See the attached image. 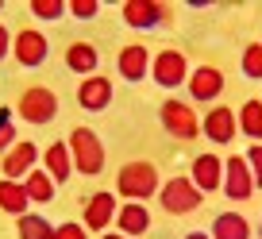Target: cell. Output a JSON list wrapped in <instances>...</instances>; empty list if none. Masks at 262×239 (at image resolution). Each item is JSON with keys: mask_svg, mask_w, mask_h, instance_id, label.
Here are the masks:
<instances>
[{"mask_svg": "<svg viewBox=\"0 0 262 239\" xmlns=\"http://www.w3.org/2000/svg\"><path fill=\"white\" fill-rule=\"evenodd\" d=\"M16 112H19V120H27V124H50L58 116L54 89H47V85H27V89L19 93V100H16Z\"/></svg>", "mask_w": 262, "mask_h": 239, "instance_id": "obj_4", "label": "cell"}, {"mask_svg": "<svg viewBox=\"0 0 262 239\" xmlns=\"http://www.w3.org/2000/svg\"><path fill=\"white\" fill-rule=\"evenodd\" d=\"M224 193H228V201H235V205H243V201L254 197V178H251V166H247L243 155H231L228 162H224Z\"/></svg>", "mask_w": 262, "mask_h": 239, "instance_id": "obj_8", "label": "cell"}, {"mask_svg": "<svg viewBox=\"0 0 262 239\" xmlns=\"http://www.w3.org/2000/svg\"><path fill=\"white\" fill-rule=\"evenodd\" d=\"M100 239H127V235H123V231H104Z\"/></svg>", "mask_w": 262, "mask_h": 239, "instance_id": "obj_33", "label": "cell"}, {"mask_svg": "<svg viewBox=\"0 0 262 239\" xmlns=\"http://www.w3.org/2000/svg\"><path fill=\"white\" fill-rule=\"evenodd\" d=\"M85 231H89L85 224H74V220H70V224H58V228H54V239H89Z\"/></svg>", "mask_w": 262, "mask_h": 239, "instance_id": "obj_29", "label": "cell"}, {"mask_svg": "<svg viewBox=\"0 0 262 239\" xmlns=\"http://www.w3.org/2000/svg\"><path fill=\"white\" fill-rule=\"evenodd\" d=\"M35 162H39V147H35V143H27V139H19L8 155L0 158V173H4V178H12V182H19V178H27V173L35 170Z\"/></svg>", "mask_w": 262, "mask_h": 239, "instance_id": "obj_12", "label": "cell"}, {"mask_svg": "<svg viewBox=\"0 0 262 239\" xmlns=\"http://www.w3.org/2000/svg\"><path fill=\"white\" fill-rule=\"evenodd\" d=\"M123 24L127 27H143V31H158L173 19L170 4H158V0H127L123 4Z\"/></svg>", "mask_w": 262, "mask_h": 239, "instance_id": "obj_5", "label": "cell"}, {"mask_svg": "<svg viewBox=\"0 0 262 239\" xmlns=\"http://www.w3.org/2000/svg\"><path fill=\"white\" fill-rule=\"evenodd\" d=\"M116 189H120V197H127V201L158 197L162 182H158L155 162H127V166H120V173H116Z\"/></svg>", "mask_w": 262, "mask_h": 239, "instance_id": "obj_1", "label": "cell"}, {"mask_svg": "<svg viewBox=\"0 0 262 239\" xmlns=\"http://www.w3.org/2000/svg\"><path fill=\"white\" fill-rule=\"evenodd\" d=\"M201 132H205V139L216 143V147H231V139L239 135V116L231 112L228 104H216L212 112L201 120Z\"/></svg>", "mask_w": 262, "mask_h": 239, "instance_id": "obj_9", "label": "cell"}, {"mask_svg": "<svg viewBox=\"0 0 262 239\" xmlns=\"http://www.w3.org/2000/svg\"><path fill=\"white\" fill-rule=\"evenodd\" d=\"M97 12H100L97 0H74V4H70V16L74 19H93Z\"/></svg>", "mask_w": 262, "mask_h": 239, "instance_id": "obj_28", "label": "cell"}, {"mask_svg": "<svg viewBox=\"0 0 262 239\" xmlns=\"http://www.w3.org/2000/svg\"><path fill=\"white\" fill-rule=\"evenodd\" d=\"M66 66L74 70V74H81V77H93L97 66H100L97 47H93V42H70V47H66Z\"/></svg>", "mask_w": 262, "mask_h": 239, "instance_id": "obj_19", "label": "cell"}, {"mask_svg": "<svg viewBox=\"0 0 262 239\" xmlns=\"http://www.w3.org/2000/svg\"><path fill=\"white\" fill-rule=\"evenodd\" d=\"M212 239H251V224L243 220L239 212H220L212 220Z\"/></svg>", "mask_w": 262, "mask_h": 239, "instance_id": "obj_22", "label": "cell"}, {"mask_svg": "<svg viewBox=\"0 0 262 239\" xmlns=\"http://www.w3.org/2000/svg\"><path fill=\"white\" fill-rule=\"evenodd\" d=\"M247 166H251V178H254V189H262V143H251L247 150Z\"/></svg>", "mask_w": 262, "mask_h": 239, "instance_id": "obj_27", "label": "cell"}, {"mask_svg": "<svg viewBox=\"0 0 262 239\" xmlns=\"http://www.w3.org/2000/svg\"><path fill=\"white\" fill-rule=\"evenodd\" d=\"M70 155H74V170L77 173H100L104 170V143H100V135L93 132V127H74L70 132Z\"/></svg>", "mask_w": 262, "mask_h": 239, "instance_id": "obj_2", "label": "cell"}, {"mask_svg": "<svg viewBox=\"0 0 262 239\" xmlns=\"http://www.w3.org/2000/svg\"><path fill=\"white\" fill-rule=\"evenodd\" d=\"M42 170L54 178V182H70V173H74V155H70V143H50L42 150Z\"/></svg>", "mask_w": 262, "mask_h": 239, "instance_id": "obj_18", "label": "cell"}, {"mask_svg": "<svg viewBox=\"0 0 262 239\" xmlns=\"http://www.w3.org/2000/svg\"><path fill=\"white\" fill-rule=\"evenodd\" d=\"M189 97L201 100V104H212L216 97L224 93V74L216 66H196L193 74H189Z\"/></svg>", "mask_w": 262, "mask_h": 239, "instance_id": "obj_14", "label": "cell"}, {"mask_svg": "<svg viewBox=\"0 0 262 239\" xmlns=\"http://www.w3.org/2000/svg\"><path fill=\"white\" fill-rule=\"evenodd\" d=\"M19 228V239H54V224H47V216L39 212H24L16 220Z\"/></svg>", "mask_w": 262, "mask_h": 239, "instance_id": "obj_24", "label": "cell"}, {"mask_svg": "<svg viewBox=\"0 0 262 239\" xmlns=\"http://www.w3.org/2000/svg\"><path fill=\"white\" fill-rule=\"evenodd\" d=\"M85 228L89 231H100L104 235L108 231V224L116 220V212H120V205H116V193H108V189H100V193H93L89 201H85Z\"/></svg>", "mask_w": 262, "mask_h": 239, "instance_id": "obj_11", "label": "cell"}, {"mask_svg": "<svg viewBox=\"0 0 262 239\" xmlns=\"http://www.w3.org/2000/svg\"><path fill=\"white\" fill-rule=\"evenodd\" d=\"M201 201H205V193L196 189L193 178H170V182H162V189H158V205L166 208L170 216H189L201 208Z\"/></svg>", "mask_w": 262, "mask_h": 239, "instance_id": "obj_3", "label": "cell"}, {"mask_svg": "<svg viewBox=\"0 0 262 239\" xmlns=\"http://www.w3.org/2000/svg\"><path fill=\"white\" fill-rule=\"evenodd\" d=\"M243 77L262 81V42H247L243 47Z\"/></svg>", "mask_w": 262, "mask_h": 239, "instance_id": "obj_25", "label": "cell"}, {"mask_svg": "<svg viewBox=\"0 0 262 239\" xmlns=\"http://www.w3.org/2000/svg\"><path fill=\"white\" fill-rule=\"evenodd\" d=\"M0 8H4V0H0Z\"/></svg>", "mask_w": 262, "mask_h": 239, "instance_id": "obj_35", "label": "cell"}, {"mask_svg": "<svg viewBox=\"0 0 262 239\" xmlns=\"http://www.w3.org/2000/svg\"><path fill=\"white\" fill-rule=\"evenodd\" d=\"M8 50H12V31H8L4 24H0V62L8 58Z\"/></svg>", "mask_w": 262, "mask_h": 239, "instance_id": "obj_30", "label": "cell"}, {"mask_svg": "<svg viewBox=\"0 0 262 239\" xmlns=\"http://www.w3.org/2000/svg\"><path fill=\"white\" fill-rule=\"evenodd\" d=\"M12 47H16V62L19 66H42L50 54V42L47 35L39 31V27H24V31H16V39H12Z\"/></svg>", "mask_w": 262, "mask_h": 239, "instance_id": "obj_10", "label": "cell"}, {"mask_svg": "<svg viewBox=\"0 0 262 239\" xmlns=\"http://www.w3.org/2000/svg\"><path fill=\"white\" fill-rule=\"evenodd\" d=\"M235 116H239V132H243L247 139L262 143V100H247Z\"/></svg>", "mask_w": 262, "mask_h": 239, "instance_id": "obj_23", "label": "cell"}, {"mask_svg": "<svg viewBox=\"0 0 262 239\" xmlns=\"http://www.w3.org/2000/svg\"><path fill=\"white\" fill-rule=\"evenodd\" d=\"M258 235H262V224H258Z\"/></svg>", "mask_w": 262, "mask_h": 239, "instance_id": "obj_34", "label": "cell"}, {"mask_svg": "<svg viewBox=\"0 0 262 239\" xmlns=\"http://www.w3.org/2000/svg\"><path fill=\"white\" fill-rule=\"evenodd\" d=\"M27 205H31V197H27L24 182H12V178H4L0 182V212H12L19 220V216L27 212Z\"/></svg>", "mask_w": 262, "mask_h": 239, "instance_id": "obj_20", "label": "cell"}, {"mask_svg": "<svg viewBox=\"0 0 262 239\" xmlns=\"http://www.w3.org/2000/svg\"><path fill=\"white\" fill-rule=\"evenodd\" d=\"M8 124H12V112H8V108H0V132H4Z\"/></svg>", "mask_w": 262, "mask_h": 239, "instance_id": "obj_31", "label": "cell"}, {"mask_svg": "<svg viewBox=\"0 0 262 239\" xmlns=\"http://www.w3.org/2000/svg\"><path fill=\"white\" fill-rule=\"evenodd\" d=\"M158 116H162V127L173 139H196V135H201V120H196L189 100H166Z\"/></svg>", "mask_w": 262, "mask_h": 239, "instance_id": "obj_7", "label": "cell"}, {"mask_svg": "<svg viewBox=\"0 0 262 239\" xmlns=\"http://www.w3.org/2000/svg\"><path fill=\"white\" fill-rule=\"evenodd\" d=\"M77 104L85 108V112H104L108 104H112V81L100 74L85 77L81 85H77Z\"/></svg>", "mask_w": 262, "mask_h": 239, "instance_id": "obj_15", "label": "cell"}, {"mask_svg": "<svg viewBox=\"0 0 262 239\" xmlns=\"http://www.w3.org/2000/svg\"><path fill=\"white\" fill-rule=\"evenodd\" d=\"M150 62H155V58H150V50L143 47V42H131V47L120 50V58H116V70H120L123 81H135V85H139L143 77L150 74Z\"/></svg>", "mask_w": 262, "mask_h": 239, "instance_id": "obj_13", "label": "cell"}, {"mask_svg": "<svg viewBox=\"0 0 262 239\" xmlns=\"http://www.w3.org/2000/svg\"><path fill=\"white\" fill-rule=\"evenodd\" d=\"M185 239H212V235H208V231H189Z\"/></svg>", "mask_w": 262, "mask_h": 239, "instance_id": "obj_32", "label": "cell"}, {"mask_svg": "<svg viewBox=\"0 0 262 239\" xmlns=\"http://www.w3.org/2000/svg\"><path fill=\"white\" fill-rule=\"evenodd\" d=\"M116 228H120L127 239L147 235V231H150V212H147V205H143V201H127V205L116 212Z\"/></svg>", "mask_w": 262, "mask_h": 239, "instance_id": "obj_17", "label": "cell"}, {"mask_svg": "<svg viewBox=\"0 0 262 239\" xmlns=\"http://www.w3.org/2000/svg\"><path fill=\"white\" fill-rule=\"evenodd\" d=\"M150 77H155L162 89H178V85L189 81V58L181 54V50L166 47L155 54V62H150Z\"/></svg>", "mask_w": 262, "mask_h": 239, "instance_id": "obj_6", "label": "cell"}, {"mask_svg": "<svg viewBox=\"0 0 262 239\" xmlns=\"http://www.w3.org/2000/svg\"><path fill=\"white\" fill-rule=\"evenodd\" d=\"M24 189H27V197H31V205H50L54 193H58V182L50 178L47 170H31L24 178Z\"/></svg>", "mask_w": 262, "mask_h": 239, "instance_id": "obj_21", "label": "cell"}, {"mask_svg": "<svg viewBox=\"0 0 262 239\" xmlns=\"http://www.w3.org/2000/svg\"><path fill=\"white\" fill-rule=\"evenodd\" d=\"M70 12V4L66 0H31V16L35 19H58Z\"/></svg>", "mask_w": 262, "mask_h": 239, "instance_id": "obj_26", "label": "cell"}, {"mask_svg": "<svg viewBox=\"0 0 262 239\" xmlns=\"http://www.w3.org/2000/svg\"><path fill=\"white\" fill-rule=\"evenodd\" d=\"M196 182V189L201 193H216L224 185V162L212 155V150H205V155H196L193 158V173H189Z\"/></svg>", "mask_w": 262, "mask_h": 239, "instance_id": "obj_16", "label": "cell"}]
</instances>
